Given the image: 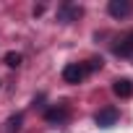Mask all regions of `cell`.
Segmentation results:
<instances>
[{
    "instance_id": "cell-1",
    "label": "cell",
    "mask_w": 133,
    "mask_h": 133,
    "mask_svg": "<svg viewBox=\"0 0 133 133\" xmlns=\"http://www.w3.org/2000/svg\"><path fill=\"white\" fill-rule=\"evenodd\" d=\"M81 13H84V8H81V5L63 3V5L57 8V21H63V24H73V21H78V18H81Z\"/></svg>"
},
{
    "instance_id": "cell-7",
    "label": "cell",
    "mask_w": 133,
    "mask_h": 133,
    "mask_svg": "<svg viewBox=\"0 0 133 133\" xmlns=\"http://www.w3.org/2000/svg\"><path fill=\"white\" fill-rule=\"evenodd\" d=\"M112 91H115L120 99H128V97H133V81H130V78H117V81L112 84Z\"/></svg>"
},
{
    "instance_id": "cell-9",
    "label": "cell",
    "mask_w": 133,
    "mask_h": 133,
    "mask_svg": "<svg viewBox=\"0 0 133 133\" xmlns=\"http://www.w3.org/2000/svg\"><path fill=\"white\" fill-rule=\"evenodd\" d=\"M5 65H8V68H18V65L24 63V55L21 52H5Z\"/></svg>"
},
{
    "instance_id": "cell-5",
    "label": "cell",
    "mask_w": 133,
    "mask_h": 133,
    "mask_svg": "<svg viewBox=\"0 0 133 133\" xmlns=\"http://www.w3.org/2000/svg\"><path fill=\"white\" fill-rule=\"evenodd\" d=\"M107 13L112 18H125L130 13V3H128V0H110V3H107Z\"/></svg>"
},
{
    "instance_id": "cell-8",
    "label": "cell",
    "mask_w": 133,
    "mask_h": 133,
    "mask_svg": "<svg viewBox=\"0 0 133 133\" xmlns=\"http://www.w3.org/2000/svg\"><path fill=\"white\" fill-rule=\"evenodd\" d=\"M21 125H24V115H21V112H16V115H11V117H8V123H5V133H18V130H21Z\"/></svg>"
},
{
    "instance_id": "cell-6",
    "label": "cell",
    "mask_w": 133,
    "mask_h": 133,
    "mask_svg": "<svg viewBox=\"0 0 133 133\" xmlns=\"http://www.w3.org/2000/svg\"><path fill=\"white\" fill-rule=\"evenodd\" d=\"M112 52H115L117 57H128V55H133V31H128V34L112 47Z\"/></svg>"
},
{
    "instance_id": "cell-4",
    "label": "cell",
    "mask_w": 133,
    "mask_h": 133,
    "mask_svg": "<svg viewBox=\"0 0 133 133\" xmlns=\"http://www.w3.org/2000/svg\"><path fill=\"white\" fill-rule=\"evenodd\" d=\"M44 120L50 125H63L65 120H68V107H65V104H55V107L44 110Z\"/></svg>"
},
{
    "instance_id": "cell-2",
    "label": "cell",
    "mask_w": 133,
    "mask_h": 133,
    "mask_svg": "<svg viewBox=\"0 0 133 133\" xmlns=\"http://www.w3.org/2000/svg\"><path fill=\"white\" fill-rule=\"evenodd\" d=\"M84 76H86V68H84L81 63H68L63 68V81L65 84H81Z\"/></svg>"
},
{
    "instance_id": "cell-3",
    "label": "cell",
    "mask_w": 133,
    "mask_h": 133,
    "mask_svg": "<svg viewBox=\"0 0 133 133\" xmlns=\"http://www.w3.org/2000/svg\"><path fill=\"white\" fill-rule=\"evenodd\" d=\"M117 117H120V112H117L115 107H104V110H99V112L94 115V123H97L99 128H112V125L117 123Z\"/></svg>"
},
{
    "instance_id": "cell-10",
    "label": "cell",
    "mask_w": 133,
    "mask_h": 133,
    "mask_svg": "<svg viewBox=\"0 0 133 133\" xmlns=\"http://www.w3.org/2000/svg\"><path fill=\"white\" fill-rule=\"evenodd\" d=\"M102 65H104V60H102V57H91V60H89V65H86V71H99Z\"/></svg>"
}]
</instances>
